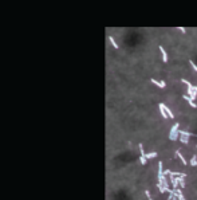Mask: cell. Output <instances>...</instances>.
I'll list each match as a JSON object with an SVG mask.
<instances>
[{
    "label": "cell",
    "mask_w": 197,
    "mask_h": 200,
    "mask_svg": "<svg viewBox=\"0 0 197 200\" xmlns=\"http://www.w3.org/2000/svg\"><path fill=\"white\" fill-rule=\"evenodd\" d=\"M190 164H192V165H197V159H196V156H193V157H192V160H190Z\"/></svg>",
    "instance_id": "cell-13"
},
{
    "label": "cell",
    "mask_w": 197,
    "mask_h": 200,
    "mask_svg": "<svg viewBox=\"0 0 197 200\" xmlns=\"http://www.w3.org/2000/svg\"><path fill=\"white\" fill-rule=\"evenodd\" d=\"M157 187H158V189H160V191H161V192H162V193H164V192H168V189H169V188H165V187H164V185H162V184H161V183H158V184H157Z\"/></svg>",
    "instance_id": "cell-9"
},
{
    "label": "cell",
    "mask_w": 197,
    "mask_h": 200,
    "mask_svg": "<svg viewBox=\"0 0 197 200\" xmlns=\"http://www.w3.org/2000/svg\"><path fill=\"white\" fill-rule=\"evenodd\" d=\"M160 51L162 52V59H164V62H168V55H166V51L164 50V47H162V46H160Z\"/></svg>",
    "instance_id": "cell-6"
},
{
    "label": "cell",
    "mask_w": 197,
    "mask_h": 200,
    "mask_svg": "<svg viewBox=\"0 0 197 200\" xmlns=\"http://www.w3.org/2000/svg\"><path fill=\"white\" fill-rule=\"evenodd\" d=\"M178 128H180V124H174V125L172 126L170 134H169V138H170V140H174V136H176V133L178 132Z\"/></svg>",
    "instance_id": "cell-1"
},
{
    "label": "cell",
    "mask_w": 197,
    "mask_h": 200,
    "mask_svg": "<svg viewBox=\"0 0 197 200\" xmlns=\"http://www.w3.org/2000/svg\"><path fill=\"white\" fill-rule=\"evenodd\" d=\"M146 159H153V157H157V153L153 152V153H149V155H145Z\"/></svg>",
    "instance_id": "cell-10"
},
{
    "label": "cell",
    "mask_w": 197,
    "mask_h": 200,
    "mask_svg": "<svg viewBox=\"0 0 197 200\" xmlns=\"http://www.w3.org/2000/svg\"><path fill=\"white\" fill-rule=\"evenodd\" d=\"M182 97H184V100H185V101H188V102H189V105H190V106H192V108H196V104H194L193 101L190 100V97L185 95V94H184V95H182Z\"/></svg>",
    "instance_id": "cell-5"
},
{
    "label": "cell",
    "mask_w": 197,
    "mask_h": 200,
    "mask_svg": "<svg viewBox=\"0 0 197 200\" xmlns=\"http://www.w3.org/2000/svg\"><path fill=\"white\" fill-rule=\"evenodd\" d=\"M109 40L111 42V45H113V46H114V47H115V48H118V45H117V43H115V42H114V39H113V38H111V36H109Z\"/></svg>",
    "instance_id": "cell-12"
},
{
    "label": "cell",
    "mask_w": 197,
    "mask_h": 200,
    "mask_svg": "<svg viewBox=\"0 0 197 200\" xmlns=\"http://www.w3.org/2000/svg\"><path fill=\"white\" fill-rule=\"evenodd\" d=\"M180 140H181V142H182V144H188V141H189L188 138L185 137V136H181V138H180Z\"/></svg>",
    "instance_id": "cell-11"
},
{
    "label": "cell",
    "mask_w": 197,
    "mask_h": 200,
    "mask_svg": "<svg viewBox=\"0 0 197 200\" xmlns=\"http://www.w3.org/2000/svg\"><path fill=\"white\" fill-rule=\"evenodd\" d=\"M176 180L178 181V184H180L181 188H185V181H184V177H176Z\"/></svg>",
    "instance_id": "cell-8"
},
{
    "label": "cell",
    "mask_w": 197,
    "mask_h": 200,
    "mask_svg": "<svg viewBox=\"0 0 197 200\" xmlns=\"http://www.w3.org/2000/svg\"><path fill=\"white\" fill-rule=\"evenodd\" d=\"M139 161H141L142 164H146V161H148V160H146V157H145V156H141V159H139Z\"/></svg>",
    "instance_id": "cell-14"
},
{
    "label": "cell",
    "mask_w": 197,
    "mask_h": 200,
    "mask_svg": "<svg viewBox=\"0 0 197 200\" xmlns=\"http://www.w3.org/2000/svg\"><path fill=\"white\" fill-rule=\"evenodd\" d=\"M162 177H164V170H162V163H158V180H162Z\"/></svg>",
    "instance_id": "cell-2"
},
{
    "label": "cell",
    "mask_w": 197,
    "mask_h": 200,
    "mask_svg": "<svg viewBox=\"0 0 197 200\" xmlns=\"http://www.w3.org/2000/svg\"><path fill=\"white\" fill-rule=\"evenodd\" d=\"M149 200H153V199H152V197H149Z\"/></svg>",
    "instance_id": "cell-17"
},
{
    "label": "cell",
    "mask_w": 197,
    "mask_h": 200,
    "mask_svg": "<svg viewBox=\"0 0 197 200\" xmlns=\"http://www.w3.org/2000/svg\"><path fill=\"white\" fill-rule=\"evenodd\" d=\"M176 156H177V157H180V160L182 161V164H184V165H186V160H185V157H182V155H181V152H180V150H177V152H176Z\"/></svg>",
    "instance_id": "cell-7"
},
{
    "label": "cell",
    "mask_w": 197,
    "mask_h": 200,
    "mask_svg": "<svg viewBox=\"0 0 197 200\" xmlns=\"http://www.w3.org/2000/svg\"><path fill=\"white\" fill-rule=\"evenodd\" d=\"M152 82L154 83V85H157L158 87H161V89H164L165 86H166V83H165L164 81H162V82H158V81H156V79H152Z\"/></svg>",
    "instance_id": "cell-3"
},
{
    "label": "cell",
    "mask_w": 197,
    "mask_h": 200,
    "mask_svg": "<svg viewBox=\"0 0 197 200\" xmlns=\"http://www.w3.org/2000/svg\"><path fill=\"white\" fill-rule=\"evenodd\" d=\"M189 63H190V65H192V67H193L194 70L197 71V66H196V63H193V60H189Z\"/></svg>",
    "instance_id": "cell-15"
},
{
    "label": "cell",
    "mask_w": 197,
    "mask_h": 200,
    "mask_svg": "<svg viewBox=\"0 0 197 200\" xmlns=\"http://www.w3.org/2000/svg\"><path fill=\"white\" fill-rule=\"evenodd\" d=\"M178 30L181 31V32H185V28H184V27H178Z\"/></svg>",
    "instance_id": "cell-16"
},
{
    "label": "cell",
    "mask_w": 197,
    "mask_h": 200,
    "mask_svg": "<svg viewBox=\"0 0 197 200\" xmlns=\"http://www.w3.org/2000/svg\"><path fill=\"white\" fill-rule=\"evenodd\" d=\"M158 106H160V110H161V114H162V117H164V118H169V115L166 114V111H165V109H164V104H160Z\"/></svg>",
    "instance_id": "cell-4"
}]
</instances>
